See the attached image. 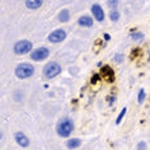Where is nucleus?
I'll use <instances>...</instances> for the list:
<instances>
[{
  "instance_id": "f257e3e1",
  "label": "nucleus",
  "mask_w": 150,
  "mask_h": 150,
  "mask_svg": "<svg viewBox=\"0 0 150 150\" xmlns=\"http://www.w3.org/2000/svg\"><path fill=\"white\" fill-rule=\"evenodd\" d=\"M74 130V123L70 118H64L62 121L59 122V125L56 126V132L59 136L61 137H67L70 136L71 132Z\"/></svg>"
},
{
  "instance_id": "412c9836",
  "label": "nucleus",
  "mask_w": 150,
  "mask_h": 150,
  "mask_svg": "<svg viewBox=\"0 0 150 150\" xmlns=\"http://www.w3.org/2000/svg\"><path fill=\"white\" fill-rule=\"evenodd\" d=\"M107 4H108V6H111V8H112V6H116V5H117L118 1H116V0H115V1H108Z\"/></svg>"
},
{
  "instance_id": "5701e85b",
  "label": "nucleus",
  "mask_w": 150,
  "mask_h": 150,
  "mask_svg": "<svg viewBox=\"0 0 150 150\" xmlns=\"http://www.w3.org/2000/svg\"><path fill=\"white\" fill-rule=\"evenodd\" d=\"M110 38H111L110 35H108V33H104V40H106V41H110Z\"/></svg>"
},
{
  "instance_id": "4468645a",
  "label": "nucleus",
  "mask_w": 150,
  "mask_h": 150,
  "mask_svg": "<svg viewBox=\"0 0 150 150\" xmlns=\"http://www.w3.org/2000/svg\"><path fill=\"white\" fill-rule=\"evenodd\" d=\"M126 112H127V108L126 107H123L122 110H121V112H120V115H118V117L116 118V125H120L121 123V121H122V118L125 117V115H126Z\"/></svg>"
},
{
  "instance_id": "6ab92c4d",
  "label": "nucleus",
  "mask_w": 150,
  "mask_h": 150,
  "mask_svg": "<svg viewBox=\"0 0 150 150\" xmlns=\"http://www.w3.org/2000/svg\"><path fill=\"white\" fill-rule=\"evenodd\" d=\"M145 148H146V144L144 141H140L137 144V150H145Z\"/></svg>"
},
{
  "instance_id": "a211bd4d",
  "label": "nucleus",
  "mask_w": 150,
  "mask_h": 150,
  "mask_svg": "<svg viewBox=\"0 0 150 150\" xmlns=\"http://www.w3.org/2000/svg\"><path fill=\"white\" fill-rule=\"evenodd\" d=\"M113 60H115L116 62H122V60H123V55L117 54V55H116L115 57H113Z\"/></svg>"
},
{
  "instance_id": "423d86ee",
  "label": "nucleus",
  "mask_w": 150,
  "mask_h": 150,
  "mask_svg": "<svg viewBox=\"0 0 150 150\" xmlns=\"http://www.w3.org/2000/svg\"><path fill=\"white\" fill-rule=\"evenodd\" d=\"M65 38H66V32L64 31V29H56V31L51 32L50 35H48V41L52 43L62 42Z\"/></svg>"
},
{
  "instance_id": "f03ea898",
  "label": "nucleus",
  "mask_w": 150,
  "mask_h": 150,
  "mask_svg": "<svg viewBox=\"0 0 150 150\" xmlns=\"http://www.w3.org/2000/svg\"><path fill=\"white\" fill-rule=\"evenodd\" d=\"M14 73H16V76L18 79H27V78L32 76V75L35 74V67L28 62H23V64L17 65Z\"/></svg>"
},
{
  "instance_id": "f3484780",
  "label": "nucleus",
  "mask_w": 150,
  "mask_h": 150,
  "mask_svg": "<svg viewBox=\"0 0 150 150\" xmlns=\"http://www.w3.org/2000/svg\"><path fill=\"white\" fill-rule=\"evenodd\" d=\"M110 18H111V21L117 22L120 19V13L117 12V10H112V12L110 13Z\"/></svg>"
},
{
  "instance_id": "f8f14e48",
  "label": "nucleus",
  "mask_w": 150,
  "mask_h": 150,
  "mask_svg": "<svg viewBox=\"0 0 150 150\" xmlns=\"http://www.w3.org/2000/svg\"><path fill=\"white\" fill-rule=\"evenodd\" d=\"M80 145H81V140H80V139H69L67 142H66L67 149H70V150L78 149Z\"/></svg>"
},
{
  "instance_id": "4be33fe9",
  "label": "nucleus",
  "mask_w": 150,
  "mask_h": 150,
  "mask_svg": "<svg viewBox=\"0 0 150 150\" xmlns=\"http://www.w3.org/2000/svg\"><path fill=\"white\" fill-rule=\"evenodd\" d=\"M115 100H116V97H115V96H112L111 98H110V103H108V104H110V106H112V104H113V102H115Z\"/></svg>"
},
{
  "instance_id": "0eeeda50",
  "label": "nucleus",
  "mask_w": 150,
  "mask_h": 150,
  "mask_svg": "<svg viewBox=\"0 0 150 150\" xmlns=\"http://www.w3.org/2000/svg\"><path fill=\"white\" fill-rule=\"evenodd\" d=\"M14 139H16V142L22 148H27L29 146V139L25 136L23 132H21V131H18V132L14 134Z\"/></svg>"
},
{
  "instance_id": "20e7f679",
  "label": "nucleus",
  "mask_w": 150,
  "mask_h": 150,
  "mask_svg": "<svg viewBox=\"0 0 150 150\" xmlns=\"http://www.w3.org/2000/svg\"><path fill=\"white\" fill-rule=\"evenodd\" d=\"M32 42L28 40H22V41H18V42L14 45L13 47V51L16 55H24V54H28V52L32 51Z\"/></svg>"
},
{
  "instance_id": "ddd939ff",
  "label": "nucleus",
  "mask_w": 150,
  "mask_h": 150,
  "mask_svg": "<svg viewBox=\"0 0 150 150\" xmlns=\"http://www.w3.org/2000/svg\"><path fill=\"white\" fill-rule=\"evenodd\" d=\"M69 19H70L69 10H67V9L61 10V12H60V14H59V21L62 22V23H66V22H69Z\"/></svg>"
},
{
  "instance_id": "2eb2a0df",
  "label": "nucleus",
  "mask_w": 150,
  "mask_h": 150,
  "mask_svg": "<svg viewBox=\"0 0 150 150\" xmlns=\"http://www.w3.org/2000/svg\"><path fill=\"white\" fill-rule=\"evenodd\" d=\"M131 38H132L134 41H142L144 40V33H141V32H137V33H132L131 35Z\"/></svg>"
},
{
  "instance_id": "aec40b11",
  "label": "nucleus",
  "mask_w": 150,
  "mask_h": 150,
  "mask_svg": "<svg viewBox=\"0 0 150 150\" xmlns=\"http://www.w3.org/2000/svg\"><path fill=\"white\" fill-rule=\"evenodd\" d=\"M98 79H99V75L98 74H94L92 76V79H91V81H92V84H96L97 81H98Z\"/></svg>"
},
{
  "instance_id": "39448f33",
  "label": "nucleus",
  "mask_w": 150,
  "mask_h": 150,
  "mask_svg": "<svg viewBox=\"0 0 150 150\" xmlns=\"http://www.w3.org/2000/svg\"><path fill=\"white\" fill-rule=\"evenodd\" d=\"M50 56V51L47 47H38L31 52V59L33 61H43Z\"/></svg>"
},
{
  "instance_id": "1a4fd4ad",
  "label": "nucleus",
  "mask_w": 150,
  "mask_h": 150,
  "mask_svg": "<svg viewBox=\"0 0 150 150\" xmlns=\"http://www.w3.org/2000/svg\"><path fill=\"white\" fill-rule=\"evenodd\" d=\"M102 75H103V78L107 81H112L115 79V73H113V69H112L111 66H103Z\"/></svg>"
},
{
  "instance_id": "393cba45",
  "label": "nucleus",
  "mask_w": 150,
  "mask_h": 150,
  "mask_svg": "<svg viewBox=\"0 0 150 150\" xmlns=\"http://www.w3.org/2000/svg\"><path fill=\"white\" fill-rule=\"evenodd\" d=\"M149 59H150V55H149Z\"/></svg>"
},
{
  "instance_id": "9b49d317",
  "label": "nucleus",
  "mask_w": 150,
  "mask_h": 150,
  "mask_svg": "<svg viewBox=\"0 0 150 150\" xmlns=\"http://www.w3.org/2000/svg\"><path fill=\"white\" fill-rule=\"evenodd\" d=\"M24 4H25V6H27L28 9H38V8L42 6L43 1L42 0H27Z\"/></svg>"
},
{
  "instance_id": "6e6552de",
  "label": "nucleus",
  "mask_w": 150,
  "mask_h": 150,
  "mask_svg": "<svg viewBox=\"0 0 150 150\" xmlns=\"http://www.w3.org/2000/svg\"><path fill=\"white\" fill-rule=\"evenodd\" d=\"M92 13H93V17L96 18V21H98V22L104 21V12H103V8L99 4L92 5Z\"/></svg>"
},
{
  "instance_id": "7ed1b4c3",
  "label": "nucleus",
  "mask_w": 150,
  "mask_h": 150,
  "mask_svg": "<svg viewBox=\"0 0 150 150\" xmlns=\"http://www.w3.org/2000/svg\"><path fill=\"white\" fill-rule=\"evenodd\" d=\"M61 66L59 65L57 62L52 61V62H48L47 65H45L43 67V75L47 78V79H52V78L57 76V75L61 73Z\"/></svg>"
},
{
  "instance_id": "dca6fc26",
  "label": "nucleus",
  "mask_w": 150,
  "mask_h": 150,
  "mask_svg": "<svg viewBox=\"0 0 150 150\" xmlns=\"http://www.w3.org/2000/svg\"><path fill=\"white\" fill-rule=\"evenodd\" d=\"M145 91L144 89H140V91H139V96H137V102L140 103V104H142L144 103V100H145Z\"/></svg>"
},
{
  "instance_id": "9d476101",
  "label": "nucleus",
  "mask_w": 150,
  "mask_h": 150,
  "mask_svg": "<svg viewBox=\"0 0 150 150\" xmlns=\"http://www.w3.org/2000/svg\"><path fill=\"white\" fill-rule=\"evenodd\" d=\"M78 24L81 27H92L93 25V18L89 16H83L78 19Z\"/></svg>"
},
{
  "instance_id": "b1692460",
  "label": "nucleus",
  "mask_w": 150,
  "mask_h": 150,
  "mask_svg": "<svg viewBox=\"0 0 150 150\" xmlns=\"http://www.w3.org/2000/svg\"><path fill=\"white\" fill-rule=\"evenodd\" d=\"M1 139H3V134L0 132V140H1Z\"/></svg>"
}]
</instances>
